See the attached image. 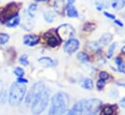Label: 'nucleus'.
Wrapping results in <instances>:
<instances>
[{
    "mask_svg": "<svg viewBox=\"0 0 125 115\" xmlns=\"http://www.w3.org/2000/svg\"><path fill=\"white\" fill-rule=\"evenodd\" d=\"M121 51L123 52V53H125V45L123 46V48H122V49H121Z\"/></svg>",
    "mask_w": 125,
    "mask_h": 115,
    "instance_id": "4c0bfd02",
    "label": "nucleus"
},
{
    "mask_svg": "<svg viewBox=\"0 0 125 115\" xmlns=\"http://www.w3.org/2000/svg\"><path fill=\"white\" fill-rule=\"evenodd\" d=\"M19 11H20V6L17 3L12 2L6 4L2 9H0V20L5 23L11 18L19 15Z\"/></svg>",
    "mask_w": 125,
    "mask_h": 115,
    "instance_id": "20e7f679",
    "label": "nucleus"
},
{
    "mask_svg": "<svg viewBox=\"0 0 125 115\" xmlns=\"http://www.w3.org/2000/svg\"><path fill=\"white\" fill-rule=\"evenodd\" d=\"M125 7V0H112V8L115 11H119Z\"/></svg>",
    "mask_w": 125,
    "mask_h": 115,
    "instance_id": "dca6fc26",
    "label": "nucleus"
},
{
    "mask_svg": "<svg viewBox=\"0 0 125 115\" xmlns=\"http://www.w3.org/2000/svg\"><path fill=\"white\" fill-rule=\"evenodd\" d=\"M44 40H45V43L51 48H56L61 43L60 38L58 37L56 31L54 30H50L46 32L44 34Z\"/></svg>",
    "mask_w": 125,
    "mask_h": 115,
    "instance_id": "0eeeda50",
    "label": "nucleus"
},
{
    "mask_svg": "<svg viewBox=\"0 0 125 115\" xmlns=\"http://www.w3.org/2000/svg\"><path fill=\"white\" fill-rule=\"evenodd\" d=\"M82 87L86 90H91L93 88V81L90 78H84L82 82Z\"/></svg>",
    "mask_w": 125,
    "mask_h": 115,
    "instance_id": "aec40b11",
    "label": "nucleus"
},
{
    "mask_svg": "<svg viewBox=\"0 0 125 115\" xmlns=\"http://www.w3.org/2000/svg\"><path fill=\"white\" fill-rule=\"evenodd\" d=\"M34 1H36V2H46L48 0H34Z\"/></svg>",
    "mask_w": 125,
    "mask_h": 115,
    "instance_id": "e433bc0d",
    "label": "nucleus"
},
{
    "mask_svg": "<svg viewBox=\"0 0 125 115\" xmlns=\"http://www.w3.org/2000/svg\"><path fill=\"white\" fill-rule=\"evenodd\" d=\"M96 5H97V10L98 11H102L103 8L106 6V0H96Z\"/></svg>",
    "mask_w": 125,
    "mask_h": 115,
    "instance_id": "c85d7f7f",
    "label": "nucleus"
},
{
    "mask_svg": "<svg viewBox=\"0 0 125 115\" xmlns=\"http://www.w3.org/2000/svg\"><path fill=\"white\" fill-rule=\"evenodd\" d=\"M77 58H78V60H79L80 62H82V63H88V62L90 61V58L88 56V54L85 53L84 51L79 52L78 55H77Z\"/></svg>",
    "mask_w": 125,
    "mask_h": 115,
    "instance_id": "a211bd4d",
    "label": "nucleus"
},
{
    "mask_svg": "<svg viewBox=\"0 0 125 115\" xmlns=\"http://www.w3.org/2000/svg\"><path fill=\"white\" fill-rule=\"evenodd\" d=\"M39 42H40V37L38 35H35V34L25 35L23 37V40H22L23 45H25L27 47H35L36 45L39 44Z\"/></svg>",
    "mask_w": 125,
    "mask_h": 115,
    "instance_id": "9d476101",
    "label": "nucleus"
},
{
    "mask_svg": "<svg viewBox=\"0 0 125 115\" xmlns=\"http://www.w3.org/2000/svg\"><path fill=\"white\" fill-rule=\"evenodd\" d=\"M100 115H117V105H105L101 109Z\"/></svg>",
    "mask_w": 125,
    "mask_h": 115,
    "instance_id": "9b49d317",
    "label": "nucleus"
},
{
    "mask_svg": "<svg viewBox=\"0 0 125 115\" xmlns=\"http://www.w3.org/2000/svg\"><path fill=\"white\" fill-rule=\"evenodd\" d=\"M17 82L20 83V84H26V83L28 82V80H27L26 78H23V77H18Z\"/></svg>",
    "mask_w": 125,
    "mask_h": 115,
    "instance_id": "2f4dec72",
    "label": "nucleus"
},
{
    "mask_svg": "<svg viewBox=\"0 0 125 115\" xmlns=\"http://www.w3.org/2000/svg\"><path fill=\"white\" fill-rule=\"evenodd\" d=\"M99 78L104 79V80H107L108 78H110V75H109L107 72H105V71L100 72V74H99Z\"/></svg>",
    "mask_w": 125,
    "mask_h": 115,
    "instance_id": "c756f323",
    "label": "nucleus"
},
{
    "mask_svg": "<svg viewBox=\"0 0 125 115\" xmlns=\"http://www.w3.org/2000/svg\"><path fill=\"white\" fill-rule=\"evenodd\" d=\"M96 29V24L93 22H86L83 26V30L84 31H87V32H91Z\"/></svg>",
    "mask_w": 125,
    "mask_h": 115,
    "instance_id": "a878e982",
    "label": "nucleus"
},
{
    "mask_svg": "<svg viewBox=\"0 0 125 115\" xmlns=\"http://www.w3.org/2000/svg\"><path fill=\"white\" fill-rule=\"evenodd\" d=\"M55 31H56L58 37L60 38V40L64 41V42H66V41H68V40H70L76 36L75 29L73 28L72 25H70L68 23H64L62 25L58 26Z\"/></svg>",
    "mask_w": 125,
    "mask_h": 115,
    "instance_id": "39448f33",
    "label": "nucleus"
},
{
    "mask_svg": "<svg viewBox=\"0 0 125 115\" xmlns=\"http://www.w3.org/2000/svg\"><path fill=\"white\" fill-rule=\"evenodd\" d=\"M101 101L98 99H89V100H84L83 101V112H86L88 115H94L95 112L99 110L101 107Z\"/></svg>",
    "mask_w": 125,
    "mask_h": 115,
    "instance_id": "423d86ee",
    "label": "nucleus"
},
{
    "mask_svg": "<svg viewBox=\"0 0 125 115\" xmlns=\"http://www.w3.org/2000/svg\"><path fill=\"white\" fill-rule=\"evenodd\" d=\"M60 115H66V113H62V114H60Z\"/></svg>",
    "mask_w": 125,
    "mask_h": 115,
    "instance_id": "ea45409f",
    "label": "nucleus"
},
{
    "mask_svg": "<svg viewBox=\"0 0 125 115\" xmlns=\"http://www.w3.org/2000/svg\"><path fill=\"white\" fill-rule=\"evenodd\" d=\"M43 88H45V85H44L42 82H37V83L33 84V86L31 87L30 91L28 92V94H27V96H26V98H25V102H26L27 105H30V104H31L32 100L34 99V97L36 96V94H37L39 91H41Z\"/></svg>",
    "mask_w": 125,
    "mask_h": 115,
    "instance_id": "1a4fd4ad",
    "label": "nucleus"
},
{
    "mask_svg": "<svg viewBox=\"0 0 125 115\" xmlns=\"http://www.w3.org/2000/svg\"><path fill=\"white\" fill-rule=\"evenodd\" d=\"M69 105V97L64 92L56 93L51 102L49 115H60L65 113Z\"/></svg>",
    "mask_w": 125,
    "mask_h": 115,
    "instance_id": "f257e3e1",
    "label": "nucleus"
},
{
    "mask_svg": "<svg viewBox=\"0 0 125 115\" xmlns=\"http://www.w3.org/2000/svg\"><path fill=\"white\" fill-rule=\"evenodd\" d=\"M116 47H117V44H116V43H112V44H111V46L109 47L108 54H107V57L109 58V59L113 57V55H114V53H115V50Z\"/></svg>",
    "mask_w": 125,
    "mask_h": 115,
    "instance_id": "4be33fe9",
    "label": "nucleus"
},
{
    "mask_svg": "<svg viewBox=\"0 0 125 115\" xmlns=\"http://www.w3.org/2000/svg\"><path fill=\"white\" fill-rule=\"evenodd\" d=\"M26 87L18 82L13 83L9 90V104L12 106H18L25 97Z\"/></svg>",
    "mask_w": 125,
    "mask_h": 115,
    "instance_id": "7ed1b4c3",
    "label": "nucleus"
},
{
    "mask_svg": "<svg viewBox=\"0 0 125 115\" xmlns=\"http://www.w3.org/2000/svg\"><path fill=\"white\" fill-rule=\"evenodd\" d=\"M119 105L125 108V97L124 98H122V99L119 101Z\"/></svg>",
    "mask_w": 125,
    "mask_h": 115,
    "instance_id": "72a5a7b5",
    "label": "nucleus"
},
{
    "mask_svg": "<svg viewBox=\"0 0 125 115\" xmlns=\"http://www.w3.org/2000/svg\"><path fill=\"white\" fill-rule=\"evenodd\" d=\"M115 64L117 65V67H118V71L119 72H121L122 73V70H123V65H124V61L121 59L120 57H117L115 58Z\"/></svg>",
    "mask_w": 125,
    "mask_h": 115,
    "instance_id": "bb28decb",
    "label": "nucleus"
},
{
    "mask_svg": "<svg viewBox=\"0 0 125 115\" xmlns=\"http://www.w3.org/2000/svg\"><path fill=\"white\" fill-rule=\"evenodd\" d=\"M122 73L125 74V61H124V65H123V70H122Z\"/></svg>",
    "mask_w": 125,
    "mask_h": 115,
    "instance_id": "58836bf2",
    "label": "nucleus"
},
{
    "mask_svg": "<svg viewBox=\"0 0 125 115\" xmlns=\"http://www.w3.org/2000/svg\"><path fill=\"white\" fill-rule=\"evenodd\" d=\"M113 40V36L111 34H104L101 38H100V41L99 43L102 44V45H108L109 43H111Z\"/></svg>",
    "mask_w": 125,
    "mask_h": 115,
    "instance_id": "6ab92c4d",
    "label": "nucleus"
},
{
    "mask_svg": "<svg viewBox=\"0 0 125 115\" xmlns=\"http://www.w3.org/2000/svg\"><path fill=\"white\" fill-rule=\"evenodd\" d=\"M38 63L43 65L44 67H53L56 65V62L51 57H42L38 59Z\"/></svg>",
    "mask_w": 125,
    "mask_h": 115,
    "instance_id": "2eb2a0df",
    "label": "nucleus"
},
{
    "mask_svg": "<svg viewBox=\"0 0 125 115\" xmlns=\"http://www.w3.org/2000/svg\"><path fill=\"white\" fill-rule=\"evenodd\" d=\"M65 13L68 18L71 19L79 18V12L76 9V7L73 5V3H67V5L65 6Z\"/></svg>",
    "mask_w": 125,
    "mask_h": 115,
    "instance_id": "f8f14e48",
    "label": "nucleus"
},
{
    "mask_svg": "<svg viewBox=\"0 0 125 115\" xmlns=\"http://www.w3.org/2000/svg\"><path fill=\"white\" fill-rule=\"evenodd\" d=\"M37 9H38V6L36 4H30L28 9H27V13H28V16L30 18H34L36 16V12H37Z\"/></svg>",
    "mask_w": 125,
    "mask_h": 115,
    "instance_id": "412c9836",
    "label": "nucleus"
},
{
    "mask_svg": "<svg viewBox=\"0 0 125 115\" xmlns=\"http://www.w3.org/2000/svg\"><path fill=\"white\" fill-rule=\"evenodd\" d=\"M20 23H21V18H20L19 15H17V16H15V17L11 18L10 19H8V20L5 22V25H6L7 27H9V28H15V27H17L18 25H20Z\"/></svg>",
    "mask_w": 125,
    "mask_h": 115,
    "instance_id": "4468645a",
    "label": "nucleus"
},
{
    "mask_svg": "<svg viewBox=\"0 0 125 115\" xmlns=\"http://www.w3.org/2000/svg\"><path fill=\"white\" fill-rule=\"evenodd\" d=\"M103 14H104V16H105L106 18H108V19H113V20L115 19V16L113 15V14H111V13H109V12H107V11H104Z\"/></svg>",
    "mask_w": 125,
    "mask_h": 115,
    "instance_id": "7c9ffc66",
    "label": "nucleus"
},
{
    "mask_svg": "<svg viewBox=\"0 0 125 115\" xmlns=\"http://www.w3.org/2000/svg\"><path fill=\"white\" fill-rule=\"evenodd\" d=\"M66 1H67L68 3H74V2L76 1V0H66Z\"/></svg>",
    "mask_w": 125,
    "mask_h": 115,
    "instance_id": "c9c22d12",
    "label": "nucleus"
},
{
    "mask_svg": "<svg viewBox=\"0 0 125 115\" xmlns=\"http://www.w3.org/2000/svg\"><path fill=\"white\" fill-rule=\"evenodd\" d=\"M55 18H56V15H55L54 12L48 11V12H45V13H44V19H45L46 22H48V23L53 22L54 19H55Z\"/></svg>",
    "mask_w": 125,
    "mask_h": 115,
    "instance_id": "f3484780",
    "label": "nucleus"
},
{
    "mask_svg": "<svg viewBox=\"0 0 125 115\" xmlns=\"http://www.w3.org/2000/svg\"><path fill=\"white\" fill-rule=\"evenodd\" d=\"M19 62H20V64H21L23 66H28L29 65V60H28V57H27L26 54L21 55L19 58Z\"/></svg>",
    "mask_w": 125,
    "mask_h": 115,
    "instance_id": "393cba45",
    "label": "nucleus"
},
{
    "mask_svg": "<svg viewBox=\"0 0 125 115\" xmlns=\"http://www.w3.org/2000/svg\"><path fill=\"white\" fill-rule=\"evenodd\" d=\"M105 85H106V80L99 78V80L97 81V84H96V86H97V89H98L99 91H101V90H103V89H104Z\"/></svg>",
    "mask_w": 125,
    "mask_h": 115,
    "instance_id": "cd10ccee",
    "label": "nucleus"
},
{
    "mask_svg": "<svg viewBox=\"0 0 125 115\" xmlns=\"http://www.w3.org/2000/svg\"><path fill=\"white\" fill-rule=\"evenodd\" d=\"M10 40V36L6 33H0V45L4 46L6 45Z\"/></svg>",
    "mask_w": 125,
    "mask_h": 115,
    "instance_id": "5701e85b",
    "label": "nucleus"
},
{
    "mask_svg": "<svg viewBox=\"0 0 125 115\" xmlns=\"http://www.w3.org/2000/svg\"><path fill=\"white\" fill-rule=\"evenodd\" d=\"M24 74H25V72H24V70L21 67H17L14 70V75L16 77H23Z\"/></svg>",
    "mask_w": 125,
    "mask_h": 115,
    "instance_id": "b1692460",
    "label": "nucleus"
},
{
    "mask_svg": "<svg viewBox=\"0 0 125 115\" xmlns=\"http://www.w3.org/2000/svg\"><path fill=\"white\" fill-rule=\"evenodd\" d=\"M2 88H3V85H2V82L0 81V99L2 97Z\"/></svg>",
    "mask_w": 125,
    "mask_h": 115,
    "instance_id": "f704fd0d",
    "label": "nucleus"
},
{
    "mask_svg": "<svg viewBox=\"0 0 125 115\" xmlns=\"http://www.w3.org/2000/svg\"><path fill=\"white\" fill-rule=\"evenodd\" d=\"M83 101L78 102L73 107L66 113V115H83Z\"/></svg>",
    "mask_w": 125,
    "mask_h": 115,
    "instance_id": "ddd939ff",
    "label": "nucleus"
},
{
    "mask_svg": "<svg viewBox=\"0 0 125 115\" xmlns=\"http://www.w3.org/2000/svg\"><path fill=\"white\" fill-rule=\"evenodd\" d=\"M50 100L49 92L46 88L39 91L31 102V112L33 115H40L48 106Z\"/></svg>",
    "mask_w": 125,
    "mask_h": 115,
    "instance_id": "f03ea898",
    "label": "nucleus"
},
{
    "mask_svg": "<svg viewBox=\"0 0 125 115\" xmlns=\"http://www.w3.org/2000/svg\"><path fill=\"white\" fill-rule=\"evenodd\" d=\"M115 23L116 25H118L119 27H123V26H124V24H123V23H122V22H121L119 19H115Z\"/></svg>",
    "mask_w": 125,
    "mask_h": 115,
    "instance_id": "473e14b6",
    "label": "nucleus"
},
{
    "mask_svg": "<svg viewBox=\"0 0 125 115\" xmlns=\"http://www.w3.org/2000/svg\"><path fill=\"white\" fill-rule=\"evenodd\" d=\"M79 48H80V41L75 39V38H72V39H70V40L65 42L63 49H64V51L66 53L73 54L79 49Z\"/></svg>",
    "mask_w": 125,
    "mask_h": 115,
    "instance_id": "6e6552de",
    "label": "nucleus"
}]
</instances>
